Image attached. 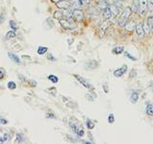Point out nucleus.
I'll use <instances>...</instances> for the list:
<instances>
[{"label": "nucleus", "instance_id": "37998d69", "mask_svg": "<svg viewBox=\"0 0 153 144\" xmlns=\"http://www.w3.org/2000/svg\"><path fill=\"white\" fill-rule=\"evenodd\" d=\"M4 20V17H3V15H0V23H1V21L3 22Z\"/></svg>", "mask_w": 153, "mask_h": 144}, {"label": "nucleus", "instance_id": "f8f14e48", "mask_svg": "<svg viewBox=\"0 0 153 144\" xmlns=\"http://www.w3.org/2000/svg\"><path fill=\"white\" fill-rule=\"evenodd\" d=\"M136 28V22L135 21H130V22H127L125 26V29L128 32H132V31L135 30Z\"/></svg>", "mask_w": 153, "mask_h": 144}, {"label": "nucleus", "instance_id": "a211bd4d", "mask_svg": "<svg viewBox=\"0 0 153 144\" xmlns=\"http://www.w3.org/2000/svg\"><path fill=\"white\" fill-rule=\"evenodd\" d=\"M71 4H72V7H74L75 9H78L82 3H81L80 0H72V2H71Z\"/></svg>", "mask_w": 153, "mask_h": 144}, {"label": "nucleus", "instance_id": "7ed1b4c3", "mask_svg": "<svg viewBox=\"0 0 153 144\" xmlns=\"http://www.w3.org/2000/svg\"><path fill=\"white\" fill-rule=\"evenodd\" d=\"M57 7L59 8L60 10H67V9H70L72 7V4H71L70 1L68 0H60L57 3H56Z\"/></svg>", "mask_w": 153, "mask_h": 144}, {"label": "nucleus", "instance_id": "393cba45", "mask_svg": "<svg viewBox=\"0 0 153 144\" xmlns=\"http://www.w3.org/2000/svg\"><path fill=\"white\" fill-rule=\"evenodd\" d=\"M86 126H87V128H88L89 130H92V129H94L95 124H94V122L92 121V120L87 119V120H86Z\"/></svg>", "mask_w": 153, "mask_h": 144}, {"label": "nucleus", "instance_id": "0eeeda50", "mask_svg": "<svg viewBox=\"0 0 153 144\" xmlns=\"http://www.w3.org/2000/svg\"><path fill=\"white\" fill-rule=\"evenodd\" d=\"M131 14H132V10H131L130 7H125L123 9L122 11V14L120 15L121 17H123V18H126V19H128L129 17H130Z\"/></svg>", "mask_w": 153, "mask_h": 144}, {"label": "nucleus", "instance_id": "2f4dec72", "mask_svg": "<svg viewBox=\"0 0 153 144\" xmlns=\"http://www.w3.org/2000/svg\"><path fill=\"white\" fill-rule=\"evenodd\" d=\"M115 121V118H114V114L113 113H110L108 115V122L110 123V124H112V123H114Z\"/></svg>", "mask_w": 153, "mask_h": 144}, {"label": "nucleus", "instance_id": "dca6fc26", "mask_svg": "<svg viewBox=\"0 0 153 144\" xmlns=\"http://www.w3.org/2000/svg\"><path fill=\"white\" fill-rule=\"evenodd\" d=\"M108 6H109V4L107 3V1H104V0L100 1L99 4H98V7H99V9H101V10H104L105 8H107Z\"/></svg>", "mask_w": 153, "mask_h": 144}, {"label": "nucleus", "instance_id": "bb28decb", "mask_svg": "<svg viewBox=\"0 0 153 144\" xmlns=\"http://www.w3.org/2000/svg\"><path fill=\"white\" fill-rule=\"evenodd\" d=\"M63 17V13L62 11H59V12H56L54 14V17L55 18H57V19H61V17Z\"/></svg>", "mask_w": 153, "mask_h": 144}, {"label": "nucleus", "instance_id": "c03bdc74", "mask_svg": "<svg viewBox=\"0 0 153 144\" xmlns=\"http://www.w3.org/2000/svg\"><path fill=\"white\" fill-rule=\"evenodd\" d=\"M52 2H54V3H57L59 1H60V0H51Z\"/></svg>", "mask_w": 153, "mask_h": 144}, {"label": "nucleus", "instance_id": "cd10ccee", "mask_svg": "<svg viewBox=\"0 0 153 144\" xmlns=\"http://www.w3.org/2000/svg\"><path fill=\"white\" fill-rule=\"evenodd\" d=\"M147 10L150 12L153 11V0H147Z\"/></svg>", "mask_w": 153, "mask_h": 144}, {"label": "nucleus", "instance_id": "1a4fd4ad", "mask_svg": "<svg viewBox=\"0 0 153 144\" xmlns=\"http://www.w3.org/2000/svg\"><path fill=\"white\" fill-rule=\"evenodd\" d=\"M135 31H136V34L139 38H143L144 36V28H143V23L142 22H139L136 24V28H135Z\"/></svg>", "mask_w": 153, "mask_h": 144}, {"label": "nucleus", "instance_id": "4be33fe9", "mask_svg": "<svg viewBox=\"0 0 153 144\" xmlns=\"http://www.w3.org/2000/svg\"><path fill=\"white\" fill-rule=\"evenodd\" d=\"M131 10H132V13L138 14V12H139V3H138V2H134L133 5H132V8H131Z\"/></svg>", "mask_w": 153, "mask_h": 144}, {"label": "nucleus", "instance_id": "f03ea898", "mask_svg": "<svg viewBox=\"0 0 153 144\" xmlns=\"http://www.w3.org/2000/svg\"><path fill=\"white\" fill-rule=\"evenodd\" d=\"M139 12L138 14L143 17V15L146 14V10H147V0H139Z\"/></svg>", "mask_w": 153, "mask_h": 144}, {"label": "nucleus", "instance_id": "e433bc0d", "mask_svg": "<svg viewBox=\"0 0 153 144\" xmlns=\"http://www.w3.org/2000/svg\"><path fill=\"white\" fill-rule=\"evenodd\" d=\"M8 123V121L5 118H0V124H2V125H6Z\"/></svg>", "mask_w": 153, "mask_h": 144}, {"label": "nucleus", "instance_id": "79ce46f5", "mask_svg": "<svg viewBox=\"0 0 153 144\" xmlns=\"http://www.w3.org/2000/svg\"><path fill=\"white\" fill-rule=\"evenodd\" d=\"M4 142H5L4 137H0V143H4Z\"/></svg>", "mask_w": 153, "mask_h": 144}, {"label": "nucleus", "instance_id": "72a5a7b5", "mask_svg": "<svg viewBox=\"0 0 153 144\" xmlns=\"http://www.w3.org/2000/svg\"><path fill=\"white\" fill-rule=\"evenodd\" d=\"M77 135H78V137H83V135H84V131L82 129H78V132H77Z\"/></svg>", "mask_w": 153, "mask_h": 144}, {"label": "nucleus", "instance_id": "c756f323", "mask_svg": "<svg viewBox=\"0 0 153 144\" xmlns=\"http://www.w3.org/2000/svg\"><path fill=\"white\" fill-rule=\"evenodd\" d=\"M23 139H24V137H23V135H21V133H18V135H16V140H15V142H22Z\"/></svg>", "mask_w": 153, "mask_h": 144}, {"label": "nucleus", "instance_id": "20e7f679", "mask_svg": "<svg viewBox=\"0 0 153 144\" xmlns=\"http://www.w3.org/2000/svg\"><path fill=\"white\" fill-rule=\"evenodd\" d=\"M72 14H73V17H75L77 20H78V21L82 20L83 17H84V13L80 9L72 10Z\"/></svg>", "mask_w": 153, "mask_h": 144}, {"label": "nucleus", "instance_id": "b1692460", "mask_svg": "<svg viewBox=\"0 0 153 144\" xmlns=\"http://www.w3.org/2000/svg\"><path fill=\"white\" fill-rule=\"evenodd\" d=\"M48 80H50L52 83H54V84H57V82H59V78H57L56 75H52V74L48 76Z\"/></svg>", "mask_w": 153, "mask_h": 144}, {"label": "nucleus", "instance_id": "ddd939ff", "mask_svg": "<svg viewBox=\"0 0 153 144\" xmlns=\"http://www.w3.org/2000/svg\"><path fill=\"white\" fill-rule=\"evenodd\" d=\"M8 56L13 62H15V64H20V59L17 57V55H15L14 53H8Z\"/></svg>", "mask_w": 153, "mask_h": 144}, {"label": "nucleus", "instance_id": "f257e3e1", "mask_svg": "<svg viewBox=\"0 0 153 144\" xmlns=\"http://www.w3.org/2000/svg\"><path fill=\"white\" fill-rule=\"evenodd\" d=\"M59 23L61 25V27L64 29H69V30H72L76 27V24L72 21H70L69 19H65V18H61L59 19Z\"/></svg>", "mask_w": 153, "mask_h": 144}, {"label": "nucleus", "instance_id": "9d476101", "mask_svg": "<svg viewBox=\"0 0 153 144\" xmlns=\"http://www.w3.org/2000/svg\"><path fill=\"white\" fill-rule=\"evenodd\" d=\"M102 18H104V20H107V19H110L113 15L111 14V12H110V9H109V7H107V8H105L104 10H102Z\"/></svg>", "mask_w": 153, "mask_h": 144}, {"label": "nucleus", "instance_id": "f704fd0d", "mask_svg": "<svg viewBox=\"0 0 153 144\" xmlns=\"http://www.w3.org/2000/svg\"><path fill=\"white\" fill-rule=\"evenodd\" d=\"M4 77H5V70L0 67V80L3 79Z\"/></svg>", "mask_w": 153, "mask_h": 144}, {"label": "nucleus", "instance_id": "6ab92c4d", "mask_svg": "<svg viewBox=\"0 0 153 144\" xmlns=\"http://www.w3.org/2000/svg\"><path fill=\"white\" fill-rule=\"evenodd\" d=\"M48 52V48L45 46H39L38 49V55H44Z\"/></svg>", "mask_w": 153, "mask_h": 144}, {"label": "nucleus", "instance_id": "5701e85b", "mask_svg": "<svg viewBox=\"0 0 153 144\" xmlns=\"http://www.w3.org/2000/svg\"><path fill=\"white\" fill-rule=\"evenodd\" d=\"M143 28H144V35H147V34L150 33V28L148 24H147V21H146L143 24Z\"/></svg>", "mask_w": 153, "mask_h": 144}, {"label": "nucleus", "instance_id": "f3484780", "mask_svg": "<svg viewBox=\"0 0 153 144\" xmlns=\"http://www.w3.org/2000/svg\"><path fill=\"white\" fill-rule=\"evenodd\" d=\"M123 50H125V48H123V46H117V47H115V48L113 49L112 52L114 54H116V55H120L121 53H123Z\"/></svg>", "mask_w": 153, "mask_h": 144}, {"label": "nucleus", "instance_id": "39448f33", "mask_svg": "<svg viewBox=\"0 0 153 144\" xmlns=\"http://www.w3.org/2000/svg\"><path fill=\"white\" fill-rule=\"evenodd\" d=\"M109 25H110V20L109 19L104 20V22L101 25V27H100V36H101V38H102V36H104V34H105V32H106L107 28L109 27Z\"/></svg>", "mask_w": 153, "mask_h": 144}, {"label": "nucleus", "instance_id": "412c9836", "mask_svg": "<svg viewBox=\"0 0 153 144\" xmlns=\"http://www.w3.org/2000/svg\"><path fill=\"white\" fill-rule=\"evenodd\" d=\"M15 36H16V34H15V30H10L9 32L7 33L6 38L7 40H11V38H15Z\"/></svg>", "mask_w": 153, "mask_h": 144}, {"label": "nucleus", "instance_id": "a18cd8bd", "mask_svg": "<svg viewBox=\"0 0 153 144\" xmlns=\"http://www.w3.org/2000/svg\"><path fill=\"white\" fill-rule=\"evenodd\" d=\"M104 1H107V0H104Z\"/></svg>", "mask_w": 153, "mask_h": 144}, {"label": "nucleus", "instance_id": "49530a36", "mask_svg": "<svg viewBox=\"0 0 153 144\" xmlns=\"http://www.w3.org/2000/svg\"><path fill=\"white\" fill-rule=\"evenodd\" d=\"M122 1H125V0H122Z\"/></svg>", "mask_w": 153, "mask_h": 144}, {"label": "nucleus", "instance_id": "6e6552de", "mask_svg": "<svg viewBox=\"0 0 153 144\" xmlns=\"http://www.w3.org/2000/svg\"><path fill=\"white\" fill-rule=\"evenodd\" d=\"M126 70H127V65H125V64L123 65L121 68H118V69L115 70V71H114V76H115V77H117V78L122 77V76L126 72Z\"/></svg>", "mask_w": 153, "mask_h": 144}, {"label": "nucleus", "instance_id": "2eb2a0df", "mask_svg": "<svg viewBox=\"0 0 153 144\" xmlns=\"http://www.w3.org/2000/svg\"><path fill=\"white\" fill-rule=\"evenodd\" d=\"M146 111L148 116H153V104H147Z\"/></svg>", "mask_w": 153, "mask_h": 144}, {"label": "nucleus", "instance_id": "c9c22d12", "mask_svg": "<svg viewBox=\"0 0 153 144\" xmlns=\"http://www.w3.org/2000/svg\"><path fill=\"white\" fill-rule=\"evenodd\" d=\"M46 117L47 118H53V119H56V116H55L54 113H52V112H49V113L46 114Z\"/></svg>", "mask_w": 153, "mask_h": 144}, {"label": "nucleus", "instance_id": "a19ab883", "mask_svg": "<svg viewBox=\"0 0 153 144\" xmlns=\"http://www.w3.org/2000/svg\"><path fill=\"white\" fill-rule=\"evenodd\" d=\"M104 92H105V93H107V92H108V88H107V85H106V84H104Z\"/></svg>", "mask_w": 153, "mask_h": 144}, {"label": "nucleus", "instance_id": "4c0bfd02", "mask_svg": "<svg viewBox=\"0 0 153 144\" xmlns=\"http://www.w3.org/2000/svg\"><path fill=\"white\" fill-rule=\"evenodd\" d=\"M125 57H128V58H130V59H131V60H133V61H134V60H136L135 58H134V57H132V56H131L130 54H129V53H127V52H125Z\"/></svg>", "mask_w": 153, "mask_h": 144}, {"label": "nucleus", "instance_id": "ea45409f", "mask_svg": "<svg viewBox=\"0 0 153 144\" xmlns=\"http://www.w3.org/2000/svg\"><path fill=\"white\" fill-rule=\"evenodd\" d=\"M134 75H136V69H132V71L130 73V78H133Z\"/></svg>", "mask_w": 153, "mask_h": 144}, {"label": "nucleus", "instance_id": "9b49d317", "mask_svg": "<svg viewBox=\"0 0 153 144\" xmlns=\"http://www.w3.org/2000/svg\"><path fill=\"white\" fill-rule=\"evenodd\" d=\"M109 9H110V12H111V14L113 17H117L118 15H119V13H120V9L116 6L115 4H112V5H109Z\"/></svg>", "mask_w": 153, "mask_h": 144}, {"label": "nucleus", "instance_id": "c85d7f7f", "mask_svg": "<svg viewBox=\"0 0 153 144\" xmlns=\"http://www.w3.org/2000/svg\"><path fill=\"white\" fill-rule=\"evenodd\" d=\"M8 88H9L10 90H15V88H16V84L13 82V81H11V82L8 83Z\"/></svg>", "mask_w": 153, "mask_h": 144}, {"label": "nucleus", "instance_id": "473e14b6", "mask_svg": "<svg viewBox=\"0 0 153 144\" xmlns=\"http://www.w3.org/2000/svg\"><path fill=\"white\" fill-rule=\"evenodd\" d=\"M3 137H4V139H5V142H6V141H9L11 139V135H10L9 133H4Z\"/></svg>", "mask_w": 153, "mask_h": 144}, {"label": "nucleus", "instance_id": "aec40b11", "mask_svg": "<svg viewBox=\"0 0 153 144\" xmlns=\"http://www.w3.org/2000/svg\"><path fill=\"white\" fill-rule=\"evenodd\" d=\"M146 21H147V24H148L149 28H150V32L153 33V15H150V17H148Z\"/></svg>", "mask_w": 153, "mask_h": 144}, {"label": "nucleus", "instance_id": "423d86ee", "mask_svg": "<svg viewBox=\"0 0 153 144\" xmlns=\"http://www.w3.org/2000/svg\"><path fill=\"white\" fill-rule=\"evenodd\" d=\"M74 77H76V79L78 81V82H80L81 85H82L84 88H89V90H90V88H92V85L90 83L88 82V81L87 80H85L84 79V78H82L81 77V76H78V75H74Z\"/></svg>", "mask_w": 153, "mask_h": 144}, {"label": "nucleus", "instance_id": "7c9ffc66", "mask_svg": "<svg viewBox=\"0 0 153 144\" xmlns=\"http://www.w3.org/2000/svg\"><path fill=\"white\" fill-rule=\"evenodd\" d=\"M10 27L13 28V30H16L17 25H16V23H15V21H14V20H11V21H10Z\"/></svg>", "mask_w": 153, "mask_h": 144}, {"label": "nucleus", "instance_id": "a878e982", "mask_svg": "<svg viewBox=\"0 0 153 144\" xmlns=\"http://www.w3.org/2000/svg\"><path fill=\"white\" fill-rule=\"evenodd\" d=\"M87 64H90V66H87L89 69H94L98 66V62L96 61H92V62H88Z\"/></svg>", "mask_w": 153, "mask_h": 144}, {"label": "nucleus", "instance_id": "58836bf2", "mask_svg": "<svg viewBox=\"0 0 153 144\" xmlns=\"http://www.w3.org/2000/svg\"><path fill=\"white\" fill-rule=\"evenodd\" d=\"M47 59L50 60V61H56V59H55V58H53V56H52L51 54H49V55H48V57H47Z\"/></svg>", "mask_w": 153, "mask_h": 144}, {"label": "nucleus", "instance_id": "4468645a", "mask_svg": "<svg viewBox=\"0 0 153 144\" xmlns=\"http://www.w3.org/2000/svg\"><path fill=\"white\" fill-rule=\"evenodd\" d=\"M139 100V94L137 92H133L130 96V101L132 104H136Z\"/></svg>", "mask_w": 153, "mask_h": 144}]
</instances>
